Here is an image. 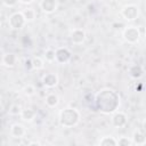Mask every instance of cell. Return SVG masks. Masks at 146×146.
<instances>
[{
	"label": "cell",
	"instance_id": "6da1fadb",
	"mask_svg": "<svg viewBox=\"0 0 146 146\" xmlns=\"http://www.w3.org/2000/svg\"><path fill=\"white\" fill-rule=\"evenodd\" d=\"M95 104L97 110L103 114H113L120 106L119 94L110 88H104L96 94Z\"/></svg>",
	"mask_w": 146,
	"mask_h": 146
},
{
	"label": "cell",
	"instance_id": "7a4b0ae2",
	"mask_svg": "<svg viewBox=\"0 0 146 146\" xmlns=\"http://www.w3.org/2000/svg\"><path fill=\"white\" fill-rule=\"evenodd\" d=\"M81 119V114L76 108L65 107L58 114V122L64 128H73L75 127Z\"/></svg>",
	"mask_w": 146,
	"mask_h": 146
},
{
	"label": "cell",
	"instance_id": "3957f363",
	"mask_svg": "<svg viewBox=\"0 0 146 146\" xmlns=\"http://www.w3.org/2000/svg\"><path fill=\"white\" fill-rule=\"evenodd\" d=\"M122 36L123 39L130 43V44H135L139 41L140 39V30L138 26H135V25H129L127 26L123 32H122Z\"/></svg>",
	"mask_w": 146,
	"mask_h": 146
},
{
	"label": "cell",
	"instance_id": "277c9868",
	"mask_svg": "<svg viewBox=\"0 0 146 146\" xmlns=\"http://www.w3.org/2000/svg\"><path fill=\"white\" fill-rule=\"evenodd\" d=\"M120 14L123 17V19H125L128 22H132V21L137 19L138 16H139V7L137 5H133V3L125 5L121 9V13Z\"/></svg>",
	"mask_w": 146,
	"mask_h": 146
},
{
	"label": "cell",
	"instance_id": "5b68a950",
	"mask_svg": "<svg viewBox=\"0 0 146 146\" xmlns=\"http://www.w3.org/2000/svg\"><path fill=\"white\" fill-rule=\"evenodd\" d=\"M26 23L27 22L22 11H15L8 18V24L14 30H22L26 25Z\"/></svg>",
	"mask_w": 146,
	"mask_h": 146
},
{
	"label": "cell",
	"instance_id": "8992f818",
	"mask_svg": "<svg viewBox=\"0 0 146 146\" xmlns=\"http://www.w3.org/2000/svg\"><path fill=\"white\" fill-rule=\"evenodd\" d=\"M72 57V52L66 47H60L56 49V60L58 64H66L70 62Z\"/></svg>",
	"mask_w": 146,
	"mask_h": 146
},
{
	"label": "cell",
	"instance_id": "52a82bcc",
	"mask_svg": "<svg viewBox=\"0 0 146 146\" xmlns=\"http://www.w3.org/2000/svg\"><path fill=\"white\" fill-rule=\"evenodd\" d=\"M111 122L112 124L115 127V128H123L127 125L128 123V116L125 113L123 112H114L113 115H112V119H111Z\"/></svg>",
	"mask_w": 146,
	"mask_h": 146
},
{
	"label": "cell",
	"instance_id": "ba28073f",
	"mask_svg": "<svg viewBox=\"0 0 146 146\" xmlns=\"http://www.w3.org/2000/svg\"><path fill=\"white\" fill-rule=\"evenodd\" d=\"M70 40L74 44H82L86 41V32L82 29H73L70 33Z\"/></svg>",
	"mask_w": 146,
	"mask_h": 146
},
{
	"label": "cell",
	"instance_id": "9c48e42d",
	"mask_svg": "<svg viewBox=\"0 0 146 146\" xmlns=\"http://www.w3.org/2000/svg\"><path fill=\"white\" fill-rule=\"evenodd\" d=\"M41 81H42V84H43L46 88L51 89V88H55V87L58 84L59 79H58V75H57L56 73L50 72V73H46V74L42 76Z\"/></svg>",
	"mask_w": 146,
	"mask_h": 146
},
{
	"label": "cell",
	"instance_id": "30bf717a",
	"mask_svg": "<svg viewBox=\"0 0 146 146\" xmlns=\"http://www.w3.org/2000/svg\"><path fill=\"white\" fill-rule=\"evenodd\" d=\"M39 7L44 14H52L57 10L58 2L57 0H41Z\"/></svg>",
	"mask_w": 146,
	"mask_h": 146
},
{
	"label": "cell",
	"instance_id": "8fae6325",
	"mask_svg": "<svg viewBox=\"0 0 146 146\" xmlns=\"http://www.w3.org/2000/svg\"><path fill=\"white\" fill-rule=\"evenodd\" d=\"M17 63H18V57H17L16 54H14V52H6V54H3L2 59H1V65L2 66L11 68V67L16 66Z\"/></svg>",
	"mask_w": 146,
	"mask_h": 146
},
{
	"label": "cell",
	"instance_id": "7c38bea8",
	"mask_svg": "<svg viewBox=\"0 0 146 146\" xmlns=\"http://www.w3.org/2000/svg\"><path fill=\"white\" fill-rule=\"evenodd\" d=\"M10 136L15 139H21V138H24V136L26 135V129L23 124L21 123H14L11 127H10Z\"/></svg>",
	"mask_w": 146,
	"mask_h": 146
},
{
	"label": "cell",
	"instance_id": "4fadbf2b",
	"mask_svg": "<svg viewBox=\"0 0 146 146\" xmlns=\"http://www.w3.org/2000/svg\"><path fill=\"white\" fill-rule=\"evenodd\" d=\"M19 116L24 122H32L36 117V111L31 107H26V108H23Z\"/></svg>",
	"mask_w": 146,
	"mask_h": 146
},
{
	"label": "cell",
	"instance_id": "5bb4252c",
	"mask_svg": "<svg viewBox=\"0 0 146 146\" xmlns=\"http://www.w3.org/2000/svg\"><path fill=\"white\" fill-rule=\"evenodd\" d=\"M44 103H46V105H47L49 108H55V107H57V105L59 104V97H58L56 94L50 92V94H48V95L46 96Z\"/></svg>",
	"mask_w": 146,
	"mask_h": 146
},
{
	"label": "cell",
	"instance_id": "9a60e30c",
	"mask_svg": "<svg viewBox=\"0 0 146 146\" xmlns=\"http://www.w3.org/2000/svg\"><path fill=\"white\" fill-rule=\"evenodd\" d=\"M132 139V143L133 145H138V146H141V145H145L146 144V136L143 131H133V135L131 137Z\"/></svg>",
	"mask_w": 146,
	"mask_h": 146
},
{
	"label": "cell",
	"instance_id": "2e32d148",
	"mask_svg": "<svg viewBox=\"0 0 146 146\" xmlns=\"http://www.w3.org/2000/svg\"><path fill=\"white\" fill-rule=\"evenodd\" d=\"M143 74H144V71H143L141 66H139V65H132L129 68V75L133 79H139L143 76Z\"/></svg>",
	"mask_w": 146,
	"mask_h": 146
},
{
	"label": "cell",
	"instance_id": "e0dca14e",
	"mask_svg": "<svg viewBox=\"0 0 146 146\" xmlns=\"http://www.w3.org/2000/svg\"><path fill=\"white\" fill-rule=\"evenodd\" d=\"M98 144L100 146H117V140L113 136H104Z\"/></svg>",
	"mask_w": 146,
	"mask_h": 146
},
{
	"label": "cell",
	"instance_id": "ac0fdd59",
	"mask_svg": "<svg viewBox=\"0 0 146 146\" xmlns=\"http://www.w3.org/2000/svg\"><path fill=\"white\" fill-rule=\"evenodd\" d=\"M22 13H23V15H24V17H25V19H26L27 23L33 22L35 19V15L36 14H35V10L33 8H31V7L25 8V9L22 10Z\"/></svg>",
	"mask_w": 146,
	"mask_h": 146
},
{
	"label": "cell",
	"instance_id": "d6986e66",
	"mask_svg": "<svg viewBox=\"0 0 146 146\" xmlns=\"http://www.w3.org/2000/svg\"><path fill=\"white\" fill-rule=\"evenodd\" d=\"M31 60H32V70L39 71V70H42L44 67V62L42 58L35 56V57H32Z\"/></svg>",
	"mask_w": 146,
	"mask_h": 146
},
{
	"label": "cell",
	"instance_id": "ffe728a7",
	"mask_svg": "<svg viewBox=\"0 0 146 146\" xmlns=\"http://www.w3.org/2000/svg\"><path fill=\"white\" fill-rule=\"evenodd\" d=\"M22 111H23V107H22L18 103H14V104H11L10 107H9V110H8L9 114H10V115H14V116H18V115H21Z\"/></svg>",
	"mask_w": 146,
	"mask_h": 146
},
{
	"label": "cell",
	"instance_id": "44dd1931",
	"mask_svg": "<svg viewBox=\"0 0 146 146\" xmlns=\"http://www.w3.org/2000/svg\"><path fill=\"white\" fill-rule=\"evenodd\" d=\"M44 59L49 63H52L56 60V49H52V48H48L46 51H44Z\"/></svg>",
	"mask_w": 146,
	"mask_h": 146
},
{
	"label": "cell",
	"instance_id": "7402d4cb",
	"mask_svg": "<svg viewBox=\"0 0 146 146\" xmlns=\"http://www.w3.org/2000/svg\"><path fill=\"white\" fill-rule=\"evenodd\" d=\"M116 140H117V145L119 146H131V145H133L132 139L129 138V137L122 136V137H119Z\"/></svg>",
	"mask_w": 146,
	"mask_h": 146
},
{
	"label": "cell",
	"instance_id": "603a6c76",
	"mask_svg": "<svg viewBox=\"0 0 146 146\" xmlns=\"http://www.w3.org/2000/svg\"><path fill=\"white\" fill-rule=\"evenodd\" d=\"M23 94H24L25 96H27V97L33 96V95L35 94V87H34L33 84H26V86H24V88H23Z\"/></svg>",
	"mask_w": 146,
	"mask_h": 146
},
{
	"label": "cell",
	"instance_id": "cb8c5ba5",
	"mask_svg": "<svg viewBox=\"0 0 146 146\" xmlns=\"http://www.w3.org/2000/svg\"><path fill=\"white\" fill-rule=\"evenodd\" d=\"M17 2H19L18 0H2V3L3 6L8 7V8H13L17 5Z\"/></svg>",
	"mask_w": 146,
	"mask_h": 146
},
{
	"label": "cell",
	"instance_id": "d4e9b609",
	"mask_svg": "<svg viewBox=\"0 0 146 146\" xmlns=\"http://www.w3.org/2000/svg\"><path fill=\"white\" fill-rule=\"evenodd\" d=\"M27 146H41V143H40V141H36V140H34V141H29V143H27Z\"/></svg>",
	"mask_w": 146,
	"mask_h": 146
},
{
	"label": "cell",
	"instance_id": "484cf974",
	"mask_svg": "<svg viewBox=\"0 0 146 146\" xmlns=\"http://www.w3.org/2000/svg\"><path fill=\"white\" fill-rule=\"evenodd\" d=\"M21 3H23V5H30V3H32L34 0H18Z\"/></svg>",
	"mask_w": 146,
	"mask_h": 146
},
{
	"label": "cell",
	"instance_id": "4316f807",
	"mask_svg": "<svg viewBox=\"0 0 146 146\" xmlns=\"http://www.w3.org/2000/svg\"><path fill=\"white\" fill-rule=\"evenodd\" d=\"M141 128H143V131L144 132H146V117L143 120V122H141Z\"/></svg>",
	"mask_w": 146,
	"mask_h": 146
},
{
	"label": "cell",
	"instance_id": "83f0119b",
	"mask_svg": "<svg viewBox=\"0 0 146 146\" xmlns=\"http://www.w3.org/2000/svg\"><path fill=\"white\" fill-rule=\"evenodd\" d=\"M145 40H146V30H145Z\"/></svg>",
	"mask_w": 146,
	"mask_h": 146
}]
</instances>
